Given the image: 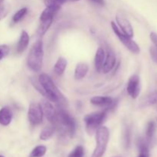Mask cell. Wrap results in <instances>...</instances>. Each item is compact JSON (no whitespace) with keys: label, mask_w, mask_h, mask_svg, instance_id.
<instances>
[{"label":"cell","mask_w":157,"mask_h":157,"mask_svg":"<svg viewBox=\"0 0 157 157\" xmlns=\"http://www.w3.org/2000/svg\"><path fill=\"white\" fill-rule=\"evenodd\" d=\"M38 81L42 86L45 92V97L48 99L55 103H61L65 101L64 97L58 90L57 86L48 75L46 74H41L38 78Z\"/></svg>","instance_id":"obj_1"},{"label":"cell","mask_w":157,"mask_h":157,"mask_svg":"<svg viewBox=\"0 0 157 157\" xmlns=\"http://www.w3.org/2000/svg\"><path fill=\"white\" fill-rule=\"evenodd\" d=\"M44 50L41 40L35 41L32 46L27 58V65L34 72H39L42 67Z\"/></svg>","instance_id":"obj_2"},{"label":"cell","mask_w":157,"mask_h":157,"mask_svg":"<svg viewBox=\"0 0 157 157\" xmlns=\"http://www.w3.org/2000/svg\"><path fill=\"white\" fill-rule=\"evenodd\" d=\"M97 145L91 157H102L107 150V144L110 137V133L107 127L101 126L96 130Z\"/></svg>","instance_id":"obj_3"},{"label":"cell","mask_w":157,"mask_h":157,"mask_svg":"<svg viewBox=\"0 0 157 157\" xmlns=\"http://www.w3.org/2000/svg\"><path fill=\"white\" fill-rule=\"evenodd\" d=\"M107 112L105 110L100 112H94L86 115L84 118L86 124V131L89 135H92L96 132L98 128L105 121Z\"/></svg>","instance_id":"obj_4"},{"label":"cell","mask_w":157,"mask_h":157,"mask_svg":"<svg viewBox=\"0 0 157 157\" xmlns=\"http://www.w3.org/2000/svg\"><path fill=\"white\" fill-rule=\"evenodd\" d=\"M111 27L113 32H114L115 35L117 36V38H119L120 41L122 42V44H124L130 52H131L133 54L140 53V48L139 45H138L134 41H133L130 37L127 36L125 34L123 33L122 31L118 28V26L117 25L116 23H115L114 21H111Z\"/></svg>","instance_id":"obj_5"},{"label":"cell","mask_w":157,"mask_h":157,"mask_svg":"<svg viewBox=\"0 0 157 157\" xmlns=\"http://www.w3.org/2000/svg\"><path fill=\"white\" fill-rule=\"evenodd\" d=\"M57 119L59 120L61 124L65 127L71 136L75 135L76 131V122L69 113L64 110H59L58 113H57Z\"/></svg>","instance_id":"obj_6"},{"label":"cell","mask_w":157,"mask_h":157,"mask_svg":"<svg viewBox=\"0 0 157 157\" xmlns=\"http://www.w3.org/2000/svg\"><path fill=\"white\" fill-rule=\"evenodd\" d=\"M43 111L40 104L32 103L28 110V118L32 125L35 126L41 124L43 120Z\"/></svg>","instance_id":"obj_7"},{"label":"cell","mask_w":157,"mask_h":157,"mask_svg":"<svg viewBox=\"0 0 157 157\" xmlns=\"http://www.w3.org/2000/svg\"><path fill=\"white\" fill-rule=\"evenodd\" d=\"M127 91L133 99H136L140 93V80L136 75H132L127 85Z\"/></svg>","instance_id":"obj_8"},{"label":"cell","mask_w":157,"mask_h":157,"mask_svg":"<svg viewBox=\"0 0 157 157\" xmlns=\"http://www.w3.org/2000/svg\"><path fill=\"white\" fill-rule=\"evenodd\" d=\"M41 106L43 114L46 117V118L51 123H55V121H57V120H58L57 119V112L52 103L49 102L48 100L44 99L41 101Z\"/></svg>","instance_id":"obj_9"},{"label":"cell","mask_w":157,"mask_h":157,"mask_svg":"<svg viewBox=\"0 0 157 157\" xmlns=\"http://www.w3.org/2000/svg\"><path fill=\"white\" fill-rule=\"evenodd\" d=\"M116 21L118 25L121 28L123 33H124L126 35L130 37V38L133 36V34H134L133 33V29L130 21L127 18H124L121 14H117L116 15Z\"/></svg>","instance_id":"obj_10"},{"label":"cell","mask_w":157,"mask_h":157,"mask_svg":"<svg viewBox=\"0 0 157 157\" xmlns=\"http://www.w3.org/2000/svg\"><path fill=\"white\" fill-rule=\"evenodd\" d=\"M116 55L112 51H109L104 59V65H103L102 71L104 74H107L112 71L116 64Z\"/></svg>","instance_id":"obj_11"},{"label":"cell","mask_w":157,"mask_h":157,"mask_svg":"<svg viewBox=\"0 0 157 157\" xmlns=\"http://www.w3.org/2000/svg\"><path fill=\"white\" fill-rule=\"evenodd\" d=\"M113 99L110 97H104V96H96L93 97L90 99V103L98 107H107L113 103Z\"/></svg>","instance_id":"obj_12"},{"label":"cell","mask_w":157,"mask_h":157,"mask_svg":"<svg viewBox=\"0 0 157 157\" xmlns=\"http://www.w3.org/2000/svg\"><path fill=\"white\" fill-rule=\"evenodd\" d=\"M104 59H105V52H104V50L102 48H99L97 50L94 58V66L96 71L98 73L102 71Z\"/></svg>","instance_id":"obj_13"},{"label":"cell","mask_w":157,"mask_h":157,"mask_svg":"<svg viewBox=\"0 0 157 157\" xmlns=\"http://www.w3.org/2000/svg\"><path fill=\"white\" fill-rule=\"evenodd\" d=\"M12 119V113L9 107H4L0 109V124L8 126Z\"/></svg>","instance_id":"obj_14"},{"label":"cell","mask_w":157,"mask_h":157,"mask_svg":"<svg viewBox=\"0 0 157 157\" xmlns=\"http://www.w3.org/2000/svg\"><path fill=\"white\" fill-rule=\"evenodd\" d=\"M29 43V35L25 31H22L20 35L19 41L18 42V45H17V52L19 54L22 53L26 48L28 47Z\"/></svg>","instance_id":"obj_15"},{"label":"cell","mask_w":157,"mask_h":157,"mask_svg":"<svg viewBox=\"0 0 157 157\" xmlns=\"http://www.w3.org/2000/svg\"><path fill=\"white\" fill-rule=\"evenodd\" d=\"M89 67L86 63H79L77 64L75 71V78L76 80H81L87 75Z\"/></svg>","instance_id":"obj_16"},{"label":"cell","mask_w":157,"mask_h":157,"mask_svg":"<svg viewBox=\"0 0 157 157\" xmlns=\"http://www.w3.org/2000/svg\"><path fill=\"white\" fill-rule=\"evenodd\" d=\"M67 60L63 57H61L58 59L56 61L54 67V71H55V74L58 75H61L64 74V71H65L66 67H67Z\"/></svg>","instance_id":"obj_17"},{"label":"cell","mask_w":157,"mask_h":157,"mask_svg":"<svg viewBox=\"0 0 157 157\" xmlns=\"http://www.w3.org/2000/svg\"><path fill=\"white\" fill-rule=\"evenodd\" d=\"M59 9L60 8L57 7H46L40 15V21L49 19V18H54V16Z\"/></svg>","instance_id":"obj_18"},{"label":"cell","mask_w":157,"mask_h":157,"mask_svg":"<svg viewBox=\"0 0 157 157\" xmlns=\"http://www.w3.org/2000/svg\"><path fill=\"white\" fill-rule=\"evenodd\" d=\"M52 21H53V18H49V19L40 21L39 26H38V30H37L38 35H41V36L44 35L47 32V31L48 30L49 28L51 27Z\"/></svg>","instance_id":"obj_19"},{"label":"cell","mask_w":157,"mask_h":157,"mask_svg":"<svg viewBox=\"0 0 157 157\" xmlns=\"http://www.w3.org/2000/svg\"><path fill=\"white\" fill-rule=\"evenodd\" d=\"M46 151H47V148L45 146H37L31 152L29 157H42L46 153Z\"/></svg>","instance_id":"obj_20"},{"label":"cell","mask_w":157,"mask_h":157,"mask_svg":"<svg viewBox=\"0 0 157 157\" xmlns=\"http://www.w3.org/2000/svg\"><path fill=\"white\" fill-rule=\"evenodd\" d=\"M55 133V129L52 127H48L43 129L40 133L39 138L41 140H48L53 136Z\"/></svg>","instance_id":"obj_21"},{"label":"cell","mask_w":157,"mask_h":157,"mask_svg":"<svg viewBox=\"0 0 157 157\" xmlns=\"http://www.w3.org/2000/svg\"><path fill=\"white\" fill-rule=\"evenodd\" d=\"M155 131H156V124H155L154 121H150L147 124V130H146V136H147V140H151L152 138L153 137Z\"/></svg>","instance_id":"obj_22"},{"label":"cell","mask_w":157,"mask_h":157,"mask_svg":"<svg viewBox=\"0 0 157 157\" xmlns=\"http://www.w3.org/2000/svg\"><path fill=\"white\" fill-rule=\"evenodd\" d=\"M27 12V8H22V9H19V10L13 15V17H12V21H13L14 23L19 22V21H21V19L25 16Z\"/></svg>","instance_id":"obj_23"},{"label":"cell","mask_w":157,"mask_h":157,"mask_svg":"<svg viewBox=\"0 0 157 157\" xmlns=\"http://www.w3.org/2000/svg\"><path fill=\"white\" fill-rule=\"evenodd\" d=\"M67 0H44L46 7H57L61 9V5L66 2Z\"/></svg>","instance_id":"obj_24"},{"label":"cell","mask_w":157,"mask_h":157,"mask_svg":"<svg viewBox=\"0 0 157 157\" xmlns=\"http://www.w3.org/2000/svg\"><path fill=\"white\" fill-rule=\"evenodd\" d=\"M84 154V150L82 146H78L75 150L68 155V157H83Z\"/></svg>","instance_id":"obj_25"},{"label":"cell","mask_w":157,"mask_h":157,"mask_svg":"<svg viewBox=\"0 0 157 157\" xmlns=\"http://www.w3.org/2000/svg\"><path fill=\"white\" fill-rule=\"evenodd\" d=\"M9 47L6 44H1L0 45V60L2 59L3 58L8 55V54L9 53Z\"/></svg>","instance_id":"obj_26"},{"label":"cell","mask_w":157,"mask_h":157,"mask_svg":"<svg viewBox=\"0 0 157 157\" xmlns=\"http://www.w3.org/2000/svg\"><path fill=\"white\" fill-rule=\"evenodd\" d=\"M147 103H148L150 105L152 104H155L157 103V91H153L151 94H149V96L147 97Z\"/></svg>","instance_id":"obj_27"},{"label":"cell","mask_w":157,"mask_h":157,"mask_svg":"<svg viewBox=\"0 0 157 157\" xmlns=\"http://www.w3.org/2000/svg\"><path fill=\"white\" fill-rule=\"evenodd\" d=\"M9 12V8L6 6L3 5L2 3H0V20L2 19Z\"/></svg>","instance_id":"obj_28"},{"label":"cell","mask_w":157,"mask_h":157,"mask_svg":"<svg viewBox=\"0 0 157 157\" xmlns=\"http://www.w3.org/2000/svg\"><path fill=\"white\" fill-rule=\"evenodd\" d=\"M150 56H151L152 59L153 60V61H155V62L157 63V48L154 45L150 47Z\"/></svg>","instance_id":"obj_29"},{"label":"cell","mask_w":157,"mask_h":157,"mask_svg":"<svg viewBox=\"0 0 157 157\" xmlns=\"http://www.w3.org/2000/svg\"><path fill=\"white\" fill-rule=\"evenodd\" d=\"M124 140H125V145L126 147H128L129 144H130V130H129V129H127L125 131V134H124Z\"/></svg>","instance_id":"obj_30"},{"label":"cell","mask_w":157,"mask_h":157,"mask_svg":"<svg viewBox=\"0 0 157 157\" xmlns=\"http://www.w3.org/2000/svg\"><path fill=\"white\" fill-rule=\"evenodd\" d=\"M150 37L151 41H153L154 46L157 48V34L156 32H151V33H150Z\"/></svg>","instance_id":"obj_31"},{"label":"cell","mask_w":157,"mask_h":157,"mask_svg":"<svg viewBox=\"0 0 157 157\" xmlns=\"http://www.w3.org/2000/svg\"><path fill=\"white\" fill-rule=\"evenodd\" d=\"M90 1H92L94 3H97V4L98 5H101V6H104V5H105L104 0H90Z\"/></svg>","instance_id":"obj_32"},{"label":"cell","mask_w":157,"mask_h":157,"mask_svg":"<svg viewBox=\"0 0 157 157\" xmlns=\"http://www.w3.org/2000/svg\"><path fill=\"white\" fill-rule=\"evenodd\" d=\"M137 157H149V153H140Z\"/></svg>","instance_id":"obj_33"},{"label":"cell","mask_w":157,"mask_h":157,"mask_svg":"<svg viewBox=\"0 0 157 157\" xmlns=\"http://www.w3.org/2000/svg\"><path fill=\"white\" fill-rule=\"evenodd\" d=\"M67 1H70V2H78V1H80V0H67Z\"/></svg>","instance_id":"obj_34"},{"label":"cell","mask_w":157,"mask_h":157,"mask_svg":"<svg viewBox=\"0 0 157 157\" xmlns=\"http://www.w3.org/2000/svg\"><path fill=\"white\" fill-rule=\"evenodd\" d=\"M3 1H4V0H0V3H2Z\"/></svg>","instance_id":"obj_35"},{"label":"cell","mask_w":157,"mask_h":157,"mask_svg":"<svg viewBox=\"0 0 157 157\" xmlns=\"http://www.w3.org/2000/svg\"><path fill=\"white\" fill-rule=\"evenodd\" d=\"M0 157H4L3 156H0Z\"/></svg>","instance_id":"obj_36"},{"label":"cell","mask_w":157,"mask_h":157,"mask_svg":"<svg viewBox=\"0 0 157 157\" xmlns=\"http://www.w3.org/2000/svg\"><path fill=\"white\" fill-rule=\"evenodd\" d=\"M156 121H157V118H156Z\"/></svg>","instance_id":"obj_37"}]
</instances>
